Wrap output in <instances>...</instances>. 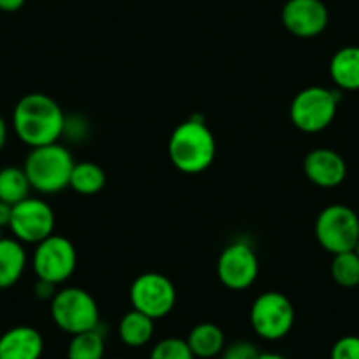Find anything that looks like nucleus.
<instances>
[{
	"label": "nucleus",
	"mask_w": 359,
	"mask_h": 359,
	"mask_svg": "<svg viewBox=\"0 0 359 359\" xmlns=\"http://www.w3.org/2000/svg\"><path fill=\"white\" fill-rule=\"evenodd\" d=\"M65 115L57 101L46 94H27L15 106L13 129L30 148L58 143L65 133Z\"/></svg>",
	"instance_id": "f257e3e1"
},
{
	"label": "nucleus",
	"mask_w": 359,
	"mask_h": 359,
	"mask_svg": "<svg viewBox=\"0 0 359 359\" xmlns=\"http://www.w3.org/2000/svg\"><path fill=\"white\" fill-rule=\"evenodd\" d=\"M168 151L172 165L178 171L185 175H199L206 171L215 158V137L203 120L192 116L172 130Z\"/></svg>",
	"instance_id": "f03ea898"
},
{
	"label": "nucleus",
	"mask_w": 359,
	"mask_h": 359,
	"mask_svg": "<svg viewBox=\"0 0 359 359\" xmlns=\"http://www.w3.org/2000/svg\"><path fill=\"white\" fill-rule=\"evenodd\" d=\"M74 164L71 151L62 144L53 143L32 148L25 158L23 171L34 191L41 194H57L69 187Z\"/></svg>",
	"instance_id": "7ed1b4c3"
},
{
	"label": "nucleus",
	"mask_w": 359,
	"mask_h": 359,
	"mask_svg": "<svg viewBox=\"0 0 359 359\" xmlns=\"http://www.w3.org/2000/svg\"><path fill=\"white\" fill-rule=\"evenodd\" d=\"M51 317L55 324L69 334L99 327L97 302L90 292L79 287H67L55 292L51 299Z\"/></svg>",
	"instance_id": "20e7f679"
},
{
	"label": "nucleus",
	"mask_w": 359,
	"mask_h": 359,
	"mask_svg": "<svg viewBox=\"0 0 359 359\" xmlns=\"http://www.w3.org/2000/svg\"><path fill=\"white\" fill-rule=\"evenodd\" d=\"M338 92L324 86H309L291 102V120L303 133H320L333 123L337 116Z\"/></svg>",
	"instance_id": "39448f33"
},
{
	"label": "nucleus",
	"mask_w": 359,
	"mask_h": 359,
	"mask_svg": "<svg viewBox=\"0 0 359 359\" xmlns=\"http://www.w3.org/2000/svg\"><path fill=\"white\" fill-rule=\"evenodd\" d=\"M316 238L330 254L354 250L359 241V217L351 206L330 205L316 220Z\"/></svg>",
	"instance_id": "423d86ee"
},
{
	"label": "nucleus",
	"mask_w": 359,
	"mask_h": 359,
	"mask_svg": "<svg viewBox=\"0 0 359 359\" xmlns=\"http://www.w3.org/2000/svg\"><path fill=\"white\" fill-rule=\"evenodd\" d=\"M294 306L291 299L277 291H268L255 298L250 309V324L257 337L280 340L294 326Z\"/></svg>",
	"instance_id": "0eeeda50"
},
{
	"label": "nucleus",
	"mask_w": 359,
	"mask_h": 359,
	"mask_svg": "<svg viewBox=\"0 0 359 359\" xmlns=\"http://www.w3.org/2000/svg\"><path fill=\"white\" fill-rule=\"evenodd\" d=\"M76 262H78V254L74 245L65 236L58 234H51L46 240L37 243L32 257L37 278L55 285L65 282L74 273Z\"/></svg>",
	"instance_id": "6e6552de"
},
{
	"label": "nucleus",
	"mask_w": 359,
	"mask_h": 359,
	"mask_svg": "<svg viewBox=\"0 0 359 359\" xmlns=\"http://www.w3.org/2000/svg\"><path fill=\"white\" fill-rule=\"evenodd\" d=\"M130 305L134 310L162 319L176 305V289L172 282L162 273H143L130 285Z\"/></svg>",
	"instance_id": "1a4fd4ad"
},
{
	"label": "nucleus",
	"mask_w": 359,
	"mask_h": 359,
	"mask_svg": "<svg viewBox=\"0 0 359 359\" xmlns=\"http://www.w3.org/2000/svg\"><path fill=\"white\" fill-rule=\"evenodd\" d=\"M9 227L18 241L37 245L53 234L55 213L43 199L27 198L13 206Z\"/></svg>",
	"instance_id": "9d476101"
},
{
	"label": "nucleus",
	"mask_w": 359,
	"mask_h": 359,
	"mask_svg": "<svg viewBox=\"0 0 359 359\" xmlns=\"http://www.w3.org/2000/svg\"><path fill=\"white\" fill-rule=\"evenodd\" d=\"M259 261L254 248L245 241L227 245L217 261V277L231 291H243L255 282Z\"/></svg>",
	"instance_id": "9b49d317"
},
{
	"label": "nucleus",
	"mask_w": 359,
	"mask_h": 359,
	"mask_svg": "<svg viewBox=\"0 0 359 359\" xmlns=\"http://www.w3.org/2000/svg\"><path fill=\"white\" fill-rule=\"evenodd\" d=\"M282 22L292 36L309 39L324 32L330 15L320 0H289L282 11Z\"/></svg>",
	"instance_id": "f8f14e48"
},
{
	"label": "nucleus",
	"mask_w": 359,
	"mask_h": 359,
	"mask_svg": "<svg viewBox=\"0 0 359 359\" xmlns=\"http://www.w3.org/2000/svg\"><path fill=\"white\" fill-rule=\"evenodd\" d=\"M303 171L317 187L333 189L347 176V164L338 151L331 148H316L305 157Z\"/></svg>",
	"instance_id": "ddd939ff"
},
{
	"label": "nucleus",
	"mask_w": 359,
	"mask_h": 359,
	"mask_svg": "<svg viewBox=\"0 0 359 359\" xmlns=\"http://www.w3.org/2000/svg\"><path fill=\"white\" fill-rule=\"evenodd\" d=\"M43 334L30 326H16L0 337V359H41Z\"/></svg>",
	"instance_id": "4468645a"
},
{
	"label": "nucleus",
	"mask_w": 359,
	"mask_h": 359,
	"mask_svg": "<svg viewBox=\"0 0 359 359\" xmlns=\"http://www.w3.org/2000/svg\"><path fill=\"white\" fill-rule=\"evenodd\" d=\"M27 266V254L22 241L15 238L0 240V289H8L22 278Z\"/></svg>",
	"instance_id": "2eb2a0df"
},
{
	"label": "nucleus",
	"mask_w": 359,
	"mask_h": 359,
	"mask_svg": "<svg viewBox=\"0 0 359 359\" xmlns=\"http://www.w3.org/2000/svg\"><path fill=\"white\" fill-rule=\"evenodd\" d=\"M330 76L341 90H359V46H345L333 55Z\"/></svg>",
	"instance_id": "dca6fc26"
},
{
	"label": "nucleus",
	"mask_w": 359,
	"mask_h": 359,
	"mask_svg": "<svg viewBox=\"0 0 359 359\" xmlns=\"http://www.w3.org/2000/svg\"><path fill=\"white\" fill-rule=\"evenodd\" d=\"M187 345L196 358L210 359L222 354L226 347L224 331L213 323H201L191 330L187 337Z\"/></svg>",
	"instance_id": "f3484780"
},
{
	"label": "nucleus",
	"mask_w": 359,
	"mask_h": 359,
	"mask_svg": "<svg viewBox=\"0 0 359 359\" xmlns=\"http://www.w3.org/2000/svg\"><path fill=\"white\" fill-rule=\"evenodd\" d=\"M154 319L137 310H130L118 324V337L129 347H143L154 337Z\"/></svg>",
	"instance_id": "a211bd4d"
},
{
	"label": "nucleus",
	"mask_w": 359,
	"mask_h": 359,
	"mask_svg": "<svg viewBox=\"0 0 359 359\" xmlns=\"http://www.w3.org/2000/svg\"><path fill=\"white\" fill-rule=\"evenodd\" d=\"M106 175L95 162H76L71 172L69 187L81 196H94L104 189Z\"/></svg>",
	"instance_id": "6ab92c4d"
},
{
	"label": "nucleus",
	"mask_w": 359,
	"mask_h": 359,
	"mask_svg": "<svg viewBox=\"0 0 359 359\" xmlns=\"http://www.w3.org/2000/svg\"><path fill=\"white\" fill-rule=\"evenodd\" d=\"M30 182L23 168L8 165L0 169V201L15 206L23 199L30 198Z\"/></svg>",
	"instance_id": "aec40b11"
},
{
	"label": "nucleus",
	"mask_w": 359,
	"mask_h": 359,
	"mask_svg": "<svg viewBox=\"0 0 359 359\" xmlns=\"http://www.w3.org/2000/svg\"><path fill=\"white\" fill-rule=\"evenodd\" d=\"M104 337L99 330L72 334L67 348L69 359H104Z\"/></svg>",
	"instance_id": "412c9836"
},
{
	"label": "nucleus",
	"mask_w": 359,
	"mask_h": 359,
	"mask_svg": "<svg viewBox=\"0 0 359 359\" xmlns=\"http://www.w3.org/2000/svg\"><path fill=\"white\" fill-rule=\"evenodd\" d=\"M331 277L341 287H355L359 285V255L355 250L334 254L331 261Z\"/></svg>",
	"instance_id": "4be33fe9"
},
{
	"label": "nucleus",
	"mask_w": 359,
	"mask_h": 359,
	"mask_svg": "<svg viewBox=\"0 0 359 359\" xmlns=\"http://www.w3.org/2000/svg\"><path fill=\"white\" fill-rule=\"evenodd\" d=\"M150 359H196L187 340L182 338H164L150 352Z\"/></svg>",
	"instance_id": "5701e85b"
},
{
	"label": "nucleus",
	"mask_w": 359,
	"mask_h": 359,
	"mask_svg": "<svg viewBox=\"0 0 359 359\" xmlns=\"http://www.w3.org/2000/svg\"><path fill=\"white\" fill-rule=\"evenodd\" d=\"M331 359H359V337L347 334L334 341L331 347Z\"/></svg>",
	"instance_id": "b1692460"
},
{
	"label": "nucleus",
	"mask_w": 359,
	"mask_h": 359,
	"mask_svg": "<svg viewBox=\"0 0 359 359\" xmlns=\"http://www.w3.org/2000/svg\"><path fill=\"white\" fill-rule=\"evenodd\" d=\"M261 352L250 341H234L229 347H224L222 359H259Z\"/></svg>",
	"instance_id": "393cba45"
},
{
	"label": "nucleus",
	"mask_w": 359,
	"mask_h": 359,
	"mask_svg": "<svg viewBox=\"0 0 359 359\" xmlns=\"http://www.w3.org/2000/svg\"><path fill=\"white\" fill-rule=\"evenodd\" d=\"M36 296L39 299H53V296H55V284H51V282L41 280V278H37Z\"/></svg>",
	"instance_id": "a878e982"
},
{
	"label": "nucleus",
	"mask_w": 359,
	"mask_h": 359,
	"mask_svg": "<svg viewBox=\"0 0 359 359\" xmlns=\"http://www.w3.org/2000/svg\"><path fill=\"white\" fill-rule=\"evenodd\" d=\"M11 215L13 206L4 201H0V229H2V227H9V224H11Z\"/></svg>",
	"instance_id": "bb28decb"
},
{
	"label": "nucleus",
	"mask_w": 359,
	"mask_h": 359,
	"mask_svg": "<svg viewBox=\"0 0 359 359\" xmlns=\"http://www.w3.org/2000/svg\"><path fill=\"white\" fill-rule=\"evenodd\" d=\"M25 0H0V11L4 13H15L23 8Z\"/></svg>",
	"instance_id": "cd10ccee"
},
{
	"label": "nucleus",
	"mask_w": 359,
	"mask_h": 359,
	"mask_svg": "<svg viewBox=\"0 0 359 359\" xmlns=\"http://www.w3.org/2000/svg\"><path fill=\"white\" fill-rule=\"evenodd\" d=\"M6 141H8V123L0 115V151L6 147Z\"/></svg>",
	"instance_id": "c85d7f7f"
},
{
	"label": "nucleus",
	"mask_w": 359,
	"mask_h": 359,
	"mask_svg": "<svg viewBox=\"0 0 359 359\" xmlns=\"http://www.w3.org/2000/svg\"><path fill=\"white\" fill-rule=\"evenodd\" d=\"M259 359H287V358L282 354H277V352H261Z\"/></svg>",
	"instance_id": "c756f323"
},
{
	"label": "nucleus",
	"mask_w": 359,
	"mask_h": 359,
	"mask_svg": "<svg viewBox=\"0 0 359 359\" xmlns=\"http://www.w3.org/2000/svg\"><path fill=\"white\" fill-rule=\"evenodd\" d=\"M354 250H355V254L359 255V241H358V245H355V248H354Z\"/></svg>",
	"instance_id": "7c9ffc66"
},
{
	"label": "nucleus",
	"mask_w": 359,
	"mask_h": 359,
	"mask_svg": "<svg viewBox=\"0 0 359 359\" xmlns=\"http://www.w3.org/2000/svg\"><path fill=\"white\" fill-rule=\"evenodd\" d=\"M0 240H2V229H0Z\"/></svg>",
	"instance_id": "2f4dec72"
},
{
	"label": "nucleus",
	"mask_w": 359,
	"mask_h": 359,
	"mask_svg": "<svg viewBox=\"0 0 359 359\" xmlns=\"http://www.w3.org/2000/svg\"><path fill=\"white\" fill-rule=\"evenodd\" d=\"M111 359H120V358H111Z\"/></svg>",
	"instance_id": "473e14b6"
}]
</instances>
